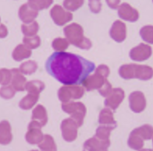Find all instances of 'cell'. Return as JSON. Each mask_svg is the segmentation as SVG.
<instances>
[{"mask_svg": "<svg viewBox=\"0 0 153 151\" xmlns=\"http://www.w3.org/2000/svg\"><path fill=\"white\" fill-rule=\"evenodd\" d=\"M45 69L52 77L64 85H80L95 70L92 62L72 53L54 52L45 63Z\"/></svg>", "mask_w": 153, "mask_h": 151, "instance_id": "6da1fadb", "label": "cell"}, {"mask_svg": "<svg viewBox=\"0 0 153 151\" xmlns=\"http://www.w3.org/2000/svg\"><path fill=\"white\" fill-rule=\"evenodd\" d=\"M63 33L69 43L84 50H88L91 48V41L84 36L82 27L76 23L67 25L63 29Z\"/></svg>", "mask_w": 153, "mask_h": 151, "instance_id": "7a4b0ae2", "label": "cell"}, {"mask_svg": "<svg viewBox=\"0 0 153 151\" xmlns=\"http://www.w3.org/2000/svg\"><path fill=\"white\" fill-rule=\"evenodd\" d=\"M119 74L124 80L137 78L141 80H149L153 77V69L142 65H123L120 68Z\"/></svg>", "mask_w": 153, "mask_h": 151, "instance_id": "3957f363", "label": "cell"}, {"mask_svg": "<svg viewBox=\"0 0 153 151\" xmlns=\"http://www.w3.org/2000/svg\"><path fill=\"white\" fill-rule=\"evenodd\" d=\"M109 75V69L105 65H100L95 69V73L92 76H88L83 82V87L86 91H91L93 90H99L102 87L107 80L106 78Z\"/></svg>", "mask_w": 153, "mask_h": 151, "instance_id": "277c9868", "label": "cell"}, {"mask_svg": "<svg viewBox=\"0 0 153 151\" xmlns=\"http://www.w3.org/2000/svg\"><path fill=\"white\" fill-rule=\"evenodd\" d=\"M62 111L71 115L72 119L77 124L78 127L81 126L84 122V119L86 115V108L81 102L62 103Z\"/></svg>", "mask_w": 153, "mask_h": 151, "instance_id": "5b68a950", "label": "cell"}, {"mask_svg": "<svg viewBox=\"0 0 153 151\" xmlns=\"http://www.w3.org/2000/svg\"><path fill=\"white\" fill-rule=\"evenodd\" d=\"M84 94V88L78 85H66L59 90L58 97L62 103H69L73 100L81 98Z\"/></svg>", "mask_w": 153, "mask_h": 151, "instance_id": "8992f818", "label": "cell"}, {"mask_svg": "<svg viewBox=\"0 0 153 151\" xmlns=\"http://www.w3.org/2000/svg\"><path fill=\"white\" fill-rule=\"evenodd\" d=\"M50 16L53 22L58 26H63L73 20L71 12L67 10L59 5H55L50 10Z\"/></svg>", "mask_w": 153, "mask_h": 151, "instance_id": "52a82bcc", "label": "cell"}, {"mask_svg": "<svg viewBox=\"0 0 153 151\" xmlns=\"http://www.w3.org/2000/svg\"><path fill=\"white\" fill-rule=\"evenodd\" d=\"M77 124L72 119H66L62 122L61 130L63 139L67 142L75 140L77 136Z\"/></svg>", "mask_w": 153, "mask_h": 151, "instance_id": "ba28073f", "label": "cell"}, {"mask_svg": "<svg viewBox=\"0 0 153 151\" xmlns=\"http://www.w3.org/2000/svg\"><path fill=\"white\" fill-rule=\"evenodd\" d=\"M152 54V48L148 44L141 43L137 47H134L130 52V57L133 61L143 62L150 58Z\"/></svg>", "mask_w": 153, "mask_h": 151, "instance_id": "9c48e42d", "label": "cell"}, {"mask_svg": "<svg viewBox=\"0 0 153 151\" xmlns=\"http://www.w3.org/2000/svg\"><path fill=\"white\" fill-rule=\"evenodd\" d=\"M130 108L135 113H141L146 108V100L145 95L141 91H134L129 96Z\"/></svg>", "mask_w": 153, "mask_h": 151, "instance_id": "30bf717a", "label": "cell"}, {"mask_svg": "<svg viewBox=\"0 0 153 151\" xmlns=\"http://www.w3.org/2000/svg\"><path fill=\"white\" fill-rule=\"evenodd\" d=\"M118 16L128 22H136L139 18V13L136 9L127 2H123L118 7Z\"/></svg>", "mask_w": 153, "mask_h": 151, "instance_id": "8fae6325", "label": "cell"}, {"mask_svg": "<svg viewBox=\"0 0 153 151\" xmlns=\"http://www.w3.org/2000/svg\"><path fill=\"white\" fill-rule=\"evenodd\" d=\"M42 125L35 121H31L29 124L28 132L26 134V140L30 144H38L42 141L43 134L41 131Z\"/></svg>", "mask_w": 153, "mask_h": 151, "instance_id": "7c38bea8", "label": "cell"}, {"mask_svg": "<svg viewBox=\"0 0 153 151\" xmlns=\"http://www.w3.org/2000/svg\"><path fill=\"white\" fill-rule=\"evenodd\" d=\"M124 99V91L121 88H114L105 101V107L116 110Z\"/></svg>", "mask_w": 153, "mask_h": 151, "instance_id": "4fadbf2b", "label": "cell"}, {"mask_svg": "<svg viewBox=\"0 0 153 151\" xmlns=\"http://www.w3.org/2000/svg\"><path fill=\"white\" fill-rule=\"evenodd\" d=\"M109 34L115 41L118 43L123 42L127 37L126 24L120 20H116L112 25Z\"/></svg>", "mask_w": 153, "mask_h": 151, "instance_id": "5bb4252c", "label": "cell"}, {"mask_svg": "<svg viewBox=\"0 0 153 151\" xmlns=\"http://www.w3.org/2000/svg\"><path fill=\"white\" fill-rule=\"evenodd\" d=\"M38 15V11L30 8L27 3H24L18 10V16L24 24H30L34 21Z\"/></svg>", "mask_w": 153, "mask_h": 151, "instance_id": "9a60e30c", "label": "cell"}, {"mask_svg": "<svg viewBox=\"0 0 153 151\" xmlns=\"http://www.w3.org/2000/svg\"><path fill=\"white\" fill-rule=\"evenodd\" d=\"M109 146V141H103L95 136L85 142L84 150L85 151H107Z\"/></svg>", "mask_w": 153, "mask_h": 151, "instance_id": "2e32d148", "label": "cell"}, {"mask_svg": "<svg viewBox=\"0 0 153 151\" xmlns=\"http://www.w3.org/2000/svg\"><path fill=\"white\" fill-rule=\"evenodd\" d=\"M12 79H11V86L16 91H25V85L27 83L26 78L18 69H12Z\"/></svg>", "mask_w": 153, "mask_h": 151, "instance_id": "e0dca14e", "label": "cell"}, {"mask_svg": "<svg viewBox=\"0 0 153 151\" xmlns=\"http://www.w3.org/2000/svg\"><path fill=\"white\" fill-rule=\"evenodd\" d=\"M99 122L100 125L112 127L113 129L117 127V122L113 118V113L109 108H105L101 111L99 114Z\"/></svg>", "mask_w": 153, "mask_h": 151, "instance_id": "ac0fdd59", "label": "cell"}, {"mask_svg": "<svg viewBox=\"0 0 153 151\" xmlns=\"http://www.w3.org/2000/svg\"><path fill=\"white\" fill-rule=\"evenodd\" d=\"M12 140L11 126L7 121H2L0 122V143L6 145Z\"/></svg>", "mask_w": 153, "mask_h": 151, "instance_id": "d6986e66", "label": "cell"}, {"mask_svg": "<svg viewBox=\"0 0 153 151\" xmlns=\"http://www.w3.org/2000/svg\"><path fill=\"white\" fill-rule=\"evenodd\" d=\"M32 120L38 122L42 127L45 125L48 121L47 111L42 105H37L32 111Z\"/></svg>", "mask_w": 153, "mask_h": 151, "instance_id": "ffe728a7", "label": "cell"}, {"mask_svg": "<svg viewBox=\"0 0 153 151\" xmlns=\"http://www.w3.org/2000/svg\"><path fill=\"white\" fill-rule=\"evenodd\" d=\"M31 55V51L24 44H18L12 53L13 59L16 62H20L24 59H28Z\"/></svg>", "mask_w": 153, "mask_h": 151, "instance_id": "44dd1931", "label": "cell"}, {"mask_svg": "<svg viewBox=\"0 0 153 151\" xmlns=\"http://www.w3.org/2000/svg\"><path fill=\"white\" fill-rule=\"evenodd\" d=\"M38 98H39V95L34 94H29L23 97L22 100L19 103V106L23 110H29V109L32 108L34 105H36L38 102Z\"/></svg>", "mask_w": 153, "mask_h": 151, "instance_id": "7402d4cb", "label": "cell"}, {"mask_svg": "<svg viewBox=\"0 0 153 151\" xmlns=\"http://www.w3.org/2000/svg\"><path fill=\"white\" fill-rule=\"evenodd\" d=\"M45 84L39 80H31L27 82L25 85V90L29 94H40V93L44 90Z\"/></svg>", "mask_w": 153, "mask_h": 151, "instance_id": "603a6c76", "label": "cell"}, {"mask_svg": "<svg viewBox=\"0 0 153 151\" xmlns=\"http://www.w3.org/2000/svg\"><path fill=\"white\" fill-rule=\"evenodd\" d=\"M39 30L38 22L33 21L30 24H24L21 25V30L25 37L35 36Z\"/></svg>", "mask_w": 153, "mask_h": 151, "instance_id": "cb8c5ba5", "label": "cell"}, {"mask_svg": "<svg viewBox=\"0 0 153 151\" xmlns=\"http://www.w3.org/2000/svg\"><path fill=\"white\" fill-rule=\"evenodd\" d=\"M53 3V0H28L27 4L36 11L48 9Z\"/></svg>", "mask_w": 153, "mask_h": 151, "instance_id": "d4e9b609", "label": "cell"}, {"mask_svg": "<svg viewBox=\"0 0 153 151\" xmlns=\"http://www.w3.org/2000/svg\"><path fill=\"white\" fill-rule=\"evenodd\" d=\"M39 148L42 151H56V146L51 136L45 135L42 142L39 143Z\"/></svg>", "mask_w": 153, "mask_h": 151, "instance_id": "484cf974", "label": "cell"}, {"mask_svg": "<svg viewBox=\"0 0 153 151\" xmlns=\"http://www.w3.org/2000/svg\"><path fill=\"white\" fill-rule=\"evenodd\" d=\"M38 69V64L35 61L29 60L24 62L20 66V71L23 74L31 75L34 73Z\"/></svg>", "mask_w": 153, "mask_h": 151, "instance_id": "4316f807", "label": "cell"}, {"mask_svg": "<svg viewBox=\"0 0 153 151\" xmlns=\"http://www.w3.org/2000/svg\"><path fill=\"white\" fill-rule=\"evenodd\" d=\"M133 132L140 136L143 139H150L153 135V128L149 125H144L135 129Z\"/></svg>", "mask_w": 153, "mask_h": 151, "instance_id": "83f0119b", "label": "cell"}, {"mask_svg": "<svg viewBox=\"0 0 153 151\" xmlns=\"http://www.w3.org/2000/svg\"><path fill=\"white\" fill-rule=\"evenodd\" d=\"M128 145L131 148L134 150H140L144 145L143 139L137 134L132 132L130 136L129 140H128Z\"/></svg>", "mask_w": 153, "mask_h": 151, "instance_id": "f1b7e54d", "label": "cell"}, {"mask_svg": "<svg viewBox=\"0 0 153 151\" xmlns=\"http://www.w3.org/2000/svg\"><path fill=\"white\" fill-rule=\"evenodd\" d=\"M140 35L145 42L153 44V26L147 25L143 27L140 30Z\"/></svg>", "mask_w": 153, "mask_h": 151, "instance_id": "f546056e", "label": "cell"}, {"mask_svg": "<svg viewBox=\"0 0 153 151\" xmlns=\"http://www.w3.org/2000/svg\"><path fill=\"white\" fill-rule=\"evenodd\" d=\"M113 128L106 125H101L97 129L95 137L98 139L103 140V141H109V138L110 135L111 130H113Z\"/></svg>", "mask_w": 153, "mask_h": 151, "instance_id": "4dcf8cb0", "label": "cell"}, {"mask_svg": "<svg viewBox=\"0 0 153 151\" xmlns=\"http://www.w3.org/2000/svg\"><path fill=\"white\" fill-rule=\"evenodd\" d=\"M85 0H64L63 7L70 12L76 11L83 6Z\"/></svg>", "mask_w": 153, "mask_h": 151, "instance_id": "1f68e13d", "label": "cell"}, {"mask_svg": "<svg viewBox=\"0 0 153 151\" xmlns=\"http://www.w3.org/2000/svg\"><path fill=\"white\" fill-rule=\"evenodd\" d=\"M23 43L25 46L30 49H35L39 47L41 44L40 38L37 35L32 37H25L23 39Z\"/></svg>", "mask_w": 153, "mask_h": 151, "instance_id": "d6a6232c", "label": "cell"}, {"mask_svg": "<svg viewBox=\"0 0 153 151\" xmlns=\"http://www.w3.org/2000/svg\"><path fill=\"white\" fill-rule=\"evenodd\" d=\"M52 46L55 51H57L58 52H62L67 49L69 46V41L67 39L58 38L53 41Z\"/></svg>", "mask_w": 153, "mask_h": 151, "instance_id": "836d02e7", "label": "cell"}, {"mask_svg": "<svg viewBox=\"0 0 153 151\" xmlns=\"http://www.w3.org/2000/svg\"><path fill=\"white\" fill-rule=\"evenodd\" d=\"M16 91L14 88L10 86V85H6V86H2L0 88V97L3 99H11L15 96Z\"/></svg>", "mask_w": 153, "mask_h": 151, "instance_id": "e575fe53", "label": "cell"}, {"mask_svg": "<svg viewBox=\"0 0 153 151\" xmlns=\"http://www.w3.org/2000/svg\"><path fill=\"white\" fill-rule=\"evenodd\" d=\"M88 6L91 12L93 13H99L102 10V2L101 0H88Z\"/></svg>", "mask_w": 153, "mask_h": 151, "instance_id": "d590c367", "label": "cell"}, {"mask_svg": "<svg viewBox=\"0 0 153 151\" xmlns=\"http://www.w3.org/2000/svg\"><path fill=\"white\" fill-rule=\"evenodd\" d=\"M113 91V88H112V85L109 83V82L108 80H106L104 83L103 86L101 87L100 89H99V92L102 96L103 97H107L111 94Z\"/></svg>", "mask_w": 153, "mask_h": 151, "instance_id": "8d00e7d4", "label": "cell"}, {"mask_svg": "<svg viewBox=\"0 0 153 151\" xmlns=\"http://www.w3.org/2000/svg\"><path fill=\"white\" fill-rule=\"evenodd\" d=\"M107 5L112 10H117L120 4V0H105Z\"/></svg>", "mask_w": 153, "mask_h": 151, "instance_id": "74e56055", "label": "cell"}, {"mask_svg": "<svg viewBox=\"0 0 153 151\" xmlns=\"http://www.w3.org/2000/svg\"><path fill=\"white\" fill-rule=\"evenodd\" d=\"M8 35V29L3 24H0V38H5Z\"/></svg>", "mask_w": 153, "mask_h": 151, "instance_id": "f35d334b", "label": "cell"}, {"mask_svg": "<svg viewBox=\"0 0 153 151\" xmlns=\"http://www.w3.org/2000/svg\"><path fill=\"white\" fill-rule=\"evenodd\" d=\"M4 80V74H3V71L2 69H0V84H2Z\"/></svg>", "mask_w": 153, "mask_h": 151, "instance_id": "ab89813d", "label": "cell"}, {"mask_svg": "<svg viewBox=\"0 0 153 151\" xmlns=\"http://www.w3.org/2000/svg\"><path fill=\"white\" fill-rule=\"evenodd\" d=\"M141 151H153L152 150H149V149H145V150H142Z\"/></svg>", "mask_w": 153, "mask_h": 151, "instance_id": "60d3db41", "label": "cell"}, {"mask_svg": "<svg viewBox=\"0 0 153 151\" xmlns=\"http://www.w3.org/2000/svg\"><path fill=\"white\" fill-rule=\"evenodd\" d=\"M0 22H1V18H0Z\"/></svg>", "mask_w": 153, "mask_h": 151, "instance_id": "b9f144b4", "label": "cell"}, {"mask_svg": "<svg viewBox=\"0 0 153 151\" xmlns=\"http://www.w3.org/2000/svg\"><path fill=\"white\" fill-rule=\"evenodd\" d=\"M32 151H36V150H32Z\"/></svg>", "mask_w": 153, "mask_h": 151, "instance_id": "7bdbcfd3", "label": "cell"}, {"mask_svg": "<svg viewBox=\"0 0 153 151\" xmlns=\"http://www.w3.org/2000/svg\"><path fill=\"white\" fill-rule=\"evenodd\" d=\"M152 2H153V0H152Z\"/></svg>", "mask_w": 153, "mask_h": 151, "instance_id": "ee69618b", "label": "cell"}]
</instances>
